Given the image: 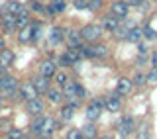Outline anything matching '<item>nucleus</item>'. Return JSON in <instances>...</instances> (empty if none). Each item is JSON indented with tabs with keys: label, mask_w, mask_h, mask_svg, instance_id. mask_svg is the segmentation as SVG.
<instances>
[{
	"label": "nucleus",
	"mask_w": 157,
	"mask_h": 139,
	"mask_svg": "<svg viewBox=\"0 0 157 139\" xmlns=\"http://www.w3.org/2000/svg\"><path fill=\"white\" fill-rule=\"evenodd\" d=\"M0 92H2L4 98H14L16 94H20L18 81L12 74H2V78H0Z\"/></svg>",
	"instance_id": "1"
},
{
	"label": "nucleus",
	"mask_w": 157,
	"mask_h": 139,
	"mask_svg": "<svg viewBox=\"0 0 157 139\" xmlns=\"http://www.w3.org/2000/svg\"><path fill=\"white\" fill-rule=\"evenodd\" d=\"M102 33H104V29H102V26H98V24H86V26L81 29L82 39H85V41H88V43L98 41Z\"/></svg>",
	"instance_id": "2"
},
{
	"label": "nucleus",
	"mask_w": 157,
	"mask_h": 139,
	"mask_svg": "<svg viewBox=\"0 0 157 139\" xmlns=\"http://www.w3.org/2000/svg\"><path fill=\"white\" fill-rule=\"evenodd\" d=\"M102 110H104V98H94L90 104L86 106V120L88 122H96L98 118L102 116Z\"/></svg>",
	"instance_id": "3"
},
{
	"label": "nucleus",
	"mask_w": 157,
	"mask_h": 139,
	"mask_svg": "<svg viewBox=\"0 0 157 139\" xmlns=\"http://www.w3.org/2000/svg\"><path fill=\"white\" fill-rule=\"evenodd\" d=\"M110 14L116 16L118 20H126L128 14H130V6H128L124 0H114L112 6H110Z\"/></svg>",
	"instance_id": "4"
},
{
	"label": "nucleus",
	"mask_w": 157,
	"mask_h": 139,
	"mask_svg": "<svg viewBox=\"0 0 157 139\" xmlns=\"http://www.w3.org/2000/svg\"><path fill=\"white\" fill-rule=\"evenodd\" d=\"M118 131H120L122 137H128L130 133H134L136 131V120H134V118H130V116L122 118L120 123H118Z\"/></svg>",
	"instance_id": "5"
},
{
	"label": "nucleus",
	"mask_w": 157,
	"mask_h": 139,
	"mask_svg": "<svg viewBox=\"0 0 157 139\" xmlns=\"http://www.w3.org/2000/svg\"><path fill=\"white\" fill-rule=\"evenodd\" d=\"M20 98H22V100H26V102L39 98V94L36 90V86H33V82H24L22 86H20Z\"/></svg>",
	"instance_id": "6"
},
{
	"label": "nucleus",
	"mask_w": 157,
	"mask_h": 139,
	"mask_svg": "<svg viewBox=\"0 0 157 139\" xmlns=\"http://www.w3.org/2000/svg\"><path fill=\"white\" fill-rule=\"evenodd\" d=\"M134 90V82H132V78L128 77H120L118 78V84H116V94L118 96H128V94H132Z\"/></svg>",
	"instance_id": "7"
},
{
	"label": "nucleus",
	"mask_w": 157,
	"mask_h": 139,
	"mask_svg": "<svg viewBox=\"0 0 157 139\" xmlns=\"http://www.w3.org/2000/svg\"><path fill=\"white\" fill-rule=\"evenodd\" d=\"M55 73H57V63L53 61V59H43V61L39 63V74H43V77H47V78H53Z\"/></svg>",
	"instance_id": "8"
},
{
	"label": "nucleus",
	"mask_w": 157,
	"mask_h": 139,
	"mask_svg": "<svg viewBox=\"0 0 157 139\" xmlns=\"http://www.w3.org/2000/svg\"><path fill=\"white\" fill-rule=\"evenodd\" d=\"M0 20H2V26H4V32H6V33H12V32H16V29H18V26H16V14L2 12Z\"/></svg>",
	"instance_id": "9"
},
{
	"label": "nucleus",
	"mask_w": 157,
	"mask_h": 139,
	"mask_svg": "<svg viewBox=\"0 0 157 139\" xmlns=\"http://www.w3.org/2000/svg\"><path fill=\"white\" fill-rule=\"evenodd\" d=\"M65 41L69 43V47H78V45H82L81 29H67V32H65Z\"/></svg>",
	"instance_id": "10"
},
{
	"label": "nucleus",
	"mask_w": 157,
	"mask_h": 139,
	"mask_svg": "<svg viewBox=\"0 0 157 139\" xmlns=\"http://www.w3.org/2000/svg\"><path fill=\"white\" fill-rule=\"evenodd\" d=\"M120 98H122V96H118V94L104 98V108H106L108 112H112V114L120 112V110H122V100H120Z\"/></svg>",
	"instance_id": "11"
},
{
	"label": "nucleus",
	"mask_w": 157,
	"mask_h": 139,
	"mask_svg": "<svg viewBox=\"0 0 157 139\" xmlns=\"http://www.w3.org/2000/svg\"><path fill=\"white\" fill-rule=\"evenodd\" d=\"M102 29L104 32H110V33H114L118 28H120V20H118L116 16H112V14H108V16H104V20H102Z\"/></svg>",
	"instance_id": "12"
},
{
	"label": "nucleus",
	"mask_w": 157,
	"mask_h": 139,
	"mask_svg": "<svg viewBox=\"0 0 157 139\" xmlns=\"http://www.w3.org/2000/svg\"><path fill=\"white\" fill-rule=\"evenodd\" d=\"M88 49H90V57L92 59H104L108 55V47L104 45V43H90L88 45Z\"/></svg>",
	"instance_id": "13"
},
{
	"label": "nucleus",
	"mask_w": 157,
	"mask_h": 139,
	"mask_svg": "<svg viewBox=\"0 0 157 139\" xmlns=\"http://www.w3.org/2000/svg\"><path fill=\"white\" fill-rule=\"evenodd\" d=\"M32 82H33V86H36L37 94H47V90H49V78H47V77L37 74V77L32 78Z\"/></svg>",
	"instance_id": "14"
},
{
	"label": "nucleus",
	"mask_w": 157,
	"mask_h": 139,
	"mask_svg": "<svg viewBox=\"0 0 157 139\" xmlns=\"http://www.w3.org/2000/svg\"><path fill=\"white\" fill-rule=\"evenodd\" d=\"M33 39V24H28L26 28L18 29V41L20 43H29Z\"/></svg>",
	"instance_id": "15"
},
{
	"label": "nucleus",
	"mask_w": 157,
	"mask_h": 139,
	"mask_svg": "<svg viewBox=\"0 0 157 139\" xmlns=\"http://www.w3.org/2000/svg\"><path fill=\"white\" fill-rule=\"evenodd\" d=\"M43 108H45V106H43V102L39 100V98L26 102V110H28V114H32V116H41Z\"/></svg>",
	"instance_id": "16"
},
{
	"label": "nucleus",
	"mask_w": 157,
	"mask_h": 139,
	"mask_svg": "<svg viewBox=\"0 0 157 139\" xmlns=\"http://www.w3.org/2000/svg\"><path fill=\"white\" fill-rule=\"evenodd\" d=\"M2 12H10V14H22V12H26V8H24V4L20 2V0H8L6 2V6L2 8Z\"/></svg>",
	"instance_id": "17"
},
{
	"label": "nucleus",
	"mask_w": 157,
	"mask_h": 139,
	"mask_svg": "<svg viewBox=\"0 0 157 139\" xmlns=\"http://www.w3.org/2000/svg\"><path fill=\"white\" fill-rule=\"evenodd\" d=\"M65 32H67V29H63V28H53L51 33H49V43H51V45H59V43H63V41H65Z\"/></svg>",
	"instance_id": "18"
},
{
	"label": "nucleus",
	"mask_w": 157,
	"mask_h": 139,
	"mask_svg": "<svg viewBox=\"0 0 157 139\" xmlns=\"http://www.w3.org/2000/svg\"><path fill=\"white\" fill-rule=\"evenodd\" d=\"M57 127H59L57 122L53 120L51 116H45V120H43V127H41V135H43V137H49L53 131L57 130Z\"/></svg>",
	"instance_id": "19"
},
{
	"label": "nucleus",
	"mask_w": 157,
	"mask_h": 139,
	"mask_svg": "<svg viewBox=\"0 0 157 139\" xmlns=\"http://www.w3.org/2000/svg\"><path fill=\"white\" fill-rule=\"evenodd\" d=\"M12 63H14V53L10 51V49H2L0 51V69H10L12 67Z\"/></svg>",
	"instance_id": "20"
},
{
	"label": "nucleus",
	"mask_w": 157,
	"mask_h": 139,
	"mask_svg": "<svg viewBox=\"0 0 157 139\" xmlns=\"http://www.w3.org/2000/svg\"><path fill=\"white\" fill-rule=\"evenodd\" d=\"M141 39H144V28H140V26L130 28V33H128V41H132V43H140Z\"/></svg>",
	"instance_id": "21"
},
{
	"label": "nucleus",
	"mask_w": 157,
	"mask_h": 139,
	"mask_svg": "<svg viewBox=\"0 0 157 139\" xmlns=\"http://www.w3.org/2000/svg\"><path fill=\"white\" fill-rule=\"evenodd\" d=\"M81 131H82V137L85 139H96L98 137V130H96V126L92 122H88L86 126H82Z\"/></svg>",
	"instance_id": "22"
},
{
	"label": "nucleus",
	"mask_w": 157,
	"mask_h": 139,
	"mask_svg": "<svg viewBox=\"0 0 157 139\" xmlns=\"http://www.w3.org/2000/svg\"><path fill=\"white\" fill-rule=\"evenodd\" d=\"M65 57L73 63V65H75V63H78V61L82 59V55H81V47H67Z\"/></svg>",
	"instance_id": "23"
},
{
	"label": "nucleus",
	"mask_w": 157,
	"mask_h": 139,
	"mask_svg": "<svg viewBox=\"0 0 157 139\" xmlns=\"http://www.w3.org/2000/svg\"><path fill=\"white\" fill-rule=\"evenodd\" d=\"M47 100L51 104H61L63 90H59V88H49V90H47Z\"/></svg>",
	"instance_id": "24"
},
{
	"label": "nucleus",
	"mask_w": 157,
	"mask_h": 139,
	"mask_svg": "<svg viewBox=\"0 0 157 139\" xmlns=\"http://www.w3.org/2000/svg\"><path fill=\"white\" fill-rule=\"evenodd\" d=\"M73 116H75V108H73L71 104L63 106V108H61V112H59V118H61V122H69V120H73Z\"/></svg>",
	"instance_id": "25"
},
{
	"label": "nucleus",
	"mask_w": 157,
	"mask_h": 139,
	"mask_svg": "<svg viewBox=\"0 0 157 139\" xmlns=\"http://www.w3.org/2000/svg\"><path fill=\"white\" fill-rule=\"evenodd\" d=\"M130 28H134V26H128V24H126V26H122V24H120V28H118L116 32L112 33V36H114L116 39H128V33H130Z\"/></svg>",
	"instance_id": "26"
},
{
	"label": "nucleus",
	"mask_w": 157,
	"mask_h": 139,
	"mask_svg": "<svg viewBox=\"0 0 157 139\" xmlns=\"http://www.w3.org/2000/svg\"><path fill=\"white\" fill-rule=\"evenodd\" d=\"M53 78H55V82H57V86H65V84L69 82V74L65 71H57L55 74H53Z\"/></svg>",
	"instance_id": "27"
},
{
	"label": "nucleus",
	"mask_w": 157,
	"mask_h": 139,
	"mask_svg": "<svg viewBox=\"0 0 157 139\" xmlns=\"http://www.w3.org/2000/svg\"><path fill=\"white\" fill-rule=\"evenodd\" d=\"M29 24V18H28V12H22V14H18L16 16V26L18 29H22V28H26Z\"/></svg>",
	"instance_id": "28"
},
{
	"label": "nucleus",
	"mask_w": 157,
	"mask_h": 139,
	"mask_svg": "<svg viewBox=\"0 0 157 139\" xmlns=\"http://www.w3.org/2000/svg\"><path fill=\"white\" fill-rule=\"evenodd\" d=\"M132 82H134V86H145V82H147V78H145V74L144 73H136L134 77H132Z\"/></svg>",
	"instance_id": "29"
},
{
	"label": "nucleus",
	"mask_w": 157,
	"mask_h": 139,
	"mask_svg": "<svg viewBox=\"0 0 157 139\" xmlns=\"http://www.w3.org/2000/svg\"><path fill=\"white\" fill-rule=\"evenodd\" d=\"M144 37L147 39V41H155V39H157V32L151 26H144Z\"/></svg>",
	"instance_id": "30"
},
{
	"label": "nucleus",
	"mask_w": 157,
	"mask_h": 139,
	"mask_svg": "<svg viewBox=\"0 0 157 139\" xmlns=\"http://www.w3.org/2000/svg\"><path fill=\"white\" fill-rule=\"evenodd\" d=\"M43 120H45V116H37L36 120L32 122V131H36V133H41V127H43Z\"/></svg>",
	"instance_id": "31"
},
{
	"label": "nucleus",
	"mask_w": 157,
	"mask_h": 139,
	"mask_svg": "<svg viewBox=\"0 0 157 139\" xmlns=\"http://www.w3.org/2000/svg\"><path fill=\"white\" fill-rule=\"evenodd\" d=\"M145 78H147V84H157V69L151 67V71L145 74Z\"/></svg>",
	"instance_id": "32"
},
{
	"label": "nucleus",
	"mask_w": 157,
	"mask_h": 139,
	"mask_svg": "<svg viewBox=\"0 0 157 139\" xmlns=\"http://www.w3.org/2000/svg\"><path fill=\"white\" fill-rule=\"evenodd\" d=\"M67 139H85V137H82L81 130H69L67 131Z\"/></svg>",
	"instance_id": "33"
},
{
	"label": "nucleus",
	"mask_w": 157,
	"mask_h": 139,
	"mask_svg": "<svg viewBox=\"0 0 157 139\" xmlns=\"http://www.w3.org/2000/svg\"><path fill=\"white\" fill-rule=\"evenodd\" d=\"M6 139H24V133H22V130H10Z\"/></svg>",
	"instance_id": "34"
},
{
	"label": "nucleus",
	"mask_w": 157,
	"mask_h": 139,
	"mask_svg": "<svg viewBox=\"0 0 157 139\" xmlns=\"http://www.w3.org/2000/svg\"><path fill=\"white\" fill-rule=\"evenodd\" d=\"M88 2H90V0H73V6H75L77 10H86Z\"/></svg>",
	"instance_id": "35"
},
{
	"label": "nucleus",
	"mask_w": 157,
	"mask_h": 139,
	"mask_svg": "<svg viewBox=\"0 0 157 139\" xmlns=\"http://www.w3.org/2000/svg\"><path fill=\"white\" fill-rule=\"evenodd\" d=\"M124 2H126L130 8H141V6L145 4V0H124Z\"/></svg>",
	"instance_id": "36"
},
{
	"label": "nucleus",
	"mask_w": 157,
	"mask_h": 139,
	"mask_svg": "<svg viewBox=\"0 0 157 139\" xmlns=\"http://www.w3.org/2000/svg\"><path fill=\"white\" fill-rule=\"evenodd\" d=\"M57 65H61V67H73V63L69 61V59L65 57V53H63V55L59 57V63H57Z\"/></svg>",
	"instance_id": "37"
},
{
	"label": "nucleus",
	"mask_w": 157,
	"mask_h": 139,
	"mask_svg": "<svg viewBox=\"0 0 157 139\" xmlns=\"http://www.w3.org/2000/svg\"><path fill=\"white\" fill-rule=\"evenodd\" d=\"M32 10H33V12H43V2L33 0V2H32Z\"/></svg>",
	"instance_id": "38"
},
{
	"label": "nucleus",
	"mask_w": 157,
	"mask_h": 139,
	"mask_svg": "<svg viewBox=\"0 0 157 139\" xmlns=\"http://www.w3.org/2000/svg\"><path fill=\"white\" fill-rule=\"evenodd\" d=\"M77 96L81 98V100H82V98H86V88L81 86V84H77Z\"/></svg>",
	"instance_id": "39"
},
{
	"label": "nucleus",
	"mask_w": 157,
	"mask_h": 139,
	"mask_svg": "<svg viewBox=\"0 0 157 139\" xmlns=\"http://www.w3.org/2000/svg\"><path fill=\"white\" fill-rule=\"evenodd\" d=\"M100 6H102L100 0H90V2H88V10H98Z\"/></svg>",
	"instance_id": "40"
},
{
	"label": "nucleus",
	"mask_w": 157,
	"mask_h": 139,
	"mask_svg": "<svg viewBox=\"0 0 157 139\" xmlns=\"http://www.w3.org/2000/svg\"><path fill=\"white\" fill-rule=\"evenodd\" d=\"M137 53H140V55H147V45L145 43H137Z\"/></svg>",
	"instance_id": "41"
},
{
	"label": "nucleus",
	"mask_w": 157,
	"mask_h": 139,
	"mask_svg": "<svg viewBox=\"0 0 157 139\" xmlns=\"http://www.w3.org/2000/svg\"><path fill=\"white\" fill-rule=\"evenodd\" d=\"M151 67H153V69H157V51H153V53H151Z\"/></svg>",
	"instance_id": "42"
},
{
	"label": "nucleus",
	"mask_w": 157,
	"mask_h": 139,
	"mask_svg": "<svg viewBox=\"0 0 157 139\" xmlns=\"http://www.w3.org/2000/svg\"><path fill=\"white\" fill-rule=\"evenodd\" d=\"M136 63H137V65H145V55H137Z\"/></svg>",
	"instance_id": "43"
},
{
	"label": "nucleus",
	"mask_w": 157,
	"mask_h": 139,
	"mask_svg": "<svg viewBox=\"0 0 157 139\" xmlns=\"http://www.w3.org/2000/svg\"><path fill=\"white\" fill-rule=\"evenodd\" d=\"M49 4H55V6H65V0H49Z\"/></svg>",
	"instance_id": "44"
},
{
	"label": "nucleus",
	"mask_w": 157,
	"mask_h": 139,
	"mask_svg": "<svg viewBox=\"0 0 157 139\" xmlns=\"http://www.w3.org/2000/svg\"><path fill=\"white\" fill-rule=\"evenodd\" d=\"M2 49H6V45H4V39L0 37V51H2Z\"/></svg>",
	"instance_id": "45"
},
{
	"label": "nucleus",
	"mask_w": 157,
	"mask_h": 139,
	"mask_svg": "<svg viewBox=\"0 0 157 139\" xmlns=\"http://www.w3.org/2000/svg\"><path fill=\"white\" fill-rule=\"evenodd\" d=\"M2 106H4V96L0 94V108H2Z\"/></svg>",
	"instance_id": "46"
},
{
	"label": "nucleus",
	"mask_w": 157,
	"mask_h": 139,
	"mask_svg": "<svg viewBox=\"0 0 157 139\" xmlns=\"http://www.w3.org/2000/svg\"><path fill=\"white\" fill-rule=\"evenodd\" d=\"M100 139H114V137H112V135H102Z\"/></svg>",
	"instance_id": "47"
},
{
	"label": "nucleus",
	"mask_w": 157,
	"mask_h": 139,
	"mask_svg": "<svg viewBox=\"0 0 157 139\" xmlns=\"http://www.w3.org/2000/svg\"><path fill=\"white\" fill-rule=\"evenodd\" d=\"M2 71H4V69H0V78H2Z\"/></svg>",
	"instance_id": "48"
},
{
	"label": "nucleus",
	"mask_w": 157,
	"mask_h": 139,
	"mask_svg": "<svg viewBox=\"0 0 157 139\" xmlns=\"http://www.w3.org/2000/svg\"><path fill=\"white\" fill-rule=\"evenodd\" d=\"M39 2H49V0H39Z\"/></svg>",
	"instance_id": "49"
},
{
	"label": "nucleus",
	"mask_w": 157,
	"mask_h": 139,
	"mask_svg": "<svg viewBox=\"0 0 157 139\" xmlns=\"http://www.w3.org/2000/svg\"><path fill=\"white\" fill-rule=\"evenodd\" d=\"M151 2H157V0H151Z\"/></svg>",
	"instance_id": "50"
}]
</instances>
